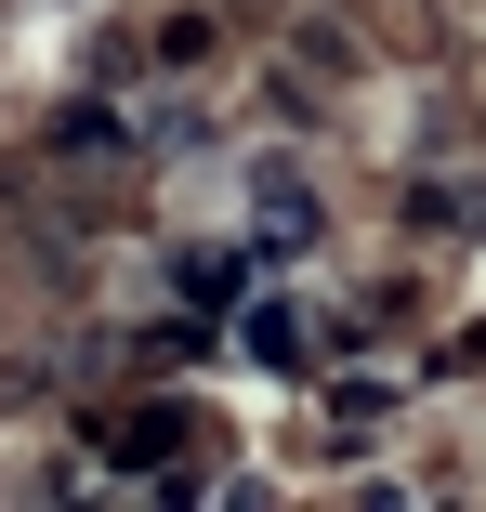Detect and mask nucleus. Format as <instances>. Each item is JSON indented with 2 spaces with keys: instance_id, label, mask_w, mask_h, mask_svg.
<instances>
[{
  "instance_id": "1",
  "label": "nucleus",
  "mask_w": 486,
  "mask_h": 512,
  "mask_svg": "<svg viewBox=\"0 0 486 512\" xmlns=\"http://www.w3.org/2000/svg\"><path fill=\"white\" fill-rule=\"evenodd\" d=\"M184 447V407H119L106 421V460H171Z\"/></svg>"
},
{
  "instance_id": "2",
  "label": "nucleus",
  "mask_w": 486,
  "mask_h": 512,
  "mask_svg": "<svg viewBox=\"0 0 486 512\" xmlns=\"http://www.w3.org/2000/svg\"><path fill=\"white\" fill-rule=\"evenodd\" d=\"M381 421H395V381H342V394H329V434H342V447H368Z\"/></svg>"
}]
</instances>
